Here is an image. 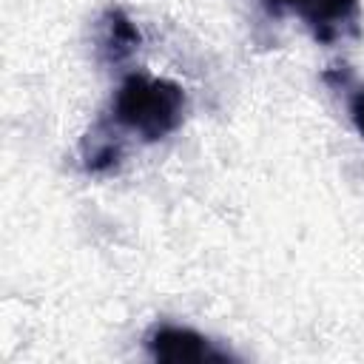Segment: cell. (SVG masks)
Wrapping results in <instances>:
<instances>
[{
    "instance_id": "obj_1",
    "label": "cell",
    "mask_w": 364,
    "mask_h": 364,
    "mask_svg": "<svg viewBox=\"0 0 364 364\" xmlns=\"http://www.w3.org/2000/svg\"><path fill=\"white\" fill-rule=\"evenodd\" d=\"M185 108L188 97L173 80L128 74L111 100V119L139 139L156 142L182 125Z\"/></svg>"
},
{
    "instance_id": "obj_2",
    "label": "cell",
    "mask_w": 364,
    "mask_h": 364,
    "mask_svg": "<svg viewBox=\"0 0 364 364\" xmlns=\"http://www.w3.org/2000/svg\"><path fill=\"white\" fill-rule=\"evenodd\" d=\"M267 11H293L310 28L316 43L333 46L358 37V0H262Z\"/></svg>"
},
{
    "instance_id": "obj_3",
    "label": "cell",
    "mask_w": 364,
    "mask_h": 364,
    "mask_svg": "<svg viewBox=\"0 0 364 364\" xmlns=\"http://www.w3.org/2000/svg\"><path fill=\"white\" fill-rule=\"evenodd\" d=\"M145 350L154 361L162 364H225L233 361V355L210 341L208 336L179 327V324H154L145 336Z\"/></svg>"
},
{
    "instance_id": "obj_4",
    "label": "cell",
    "mask_w": 364,
    "mask_h": 364,
    "mask_svg": "<svg viewBox=\"0 0 364 364\" xmlns=\"http://www.w3.org/2000/svg\"><path fill=\"white\" fill-rule=\"evenodd\" d=\"M139 46H142V34H139L136 23L128 17V11L119 6H108L94 26L97 57L108 65H119V63L131 60Z\"/></svg>"
},
{
    "instance_id": "obj_5",
    "label": "cell",
    "mask_w": 364,
    "mask_h": 364,
    "mask_svg": "<svg viewBox=\"0 0 364 364\" xmlns=\"http://www.w3.org/2000/svg\"><path fill=\"white\" fill-rule=\"evenodd\" d=\"M77 156H80V168L91 176H105L117 171L122 162V139L114 131V119L102 117L100 122H94L80 139Z\"/></svg>"
},
{
    "instance_id": "obj_6",
    "label": "cell",
    "mask_w": 364,
    "mask_h": 364,
    "mask_svg": "<svg viewBox=\"0 0 364 364\" xmlns=\"http://www.w3.org/2000/svg\"><path fill=\"white\" fill-rule=\"evenodd\" d=\"M347 108H350V119L355 125V131L364 139V85H353L347 94Z\"/></svg>"
}]
</instances>
